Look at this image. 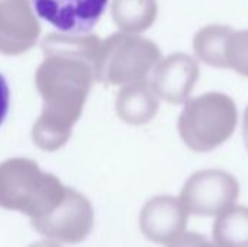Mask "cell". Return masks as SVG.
Listing matches in <instances>:
<instances>
[{"label": "cell", "instance_id": "obj_2", "mask_svg": "<svg viewBox=\"0 0 248 247\" xmlns=\"http://www.w3.org/2000/svg\"><path fill=\"white\" fill-rule=\"evenodd\" d=\"M237 125V105L222 92H208L186 100L177 119L180 138L195 153L218 148L234 135Z\"/></svg>", "mask_w": 248, "mask_h": 247}, {"label": "cell", "instance_id": "obj_4", "mask_svg": "<svg viewBox=\"0 0 248 247\" xmlns=\"http://www.w3.org/2000/svg\"><path fill=\"white\" fill-rule=\"evenodd\" d=\"M240 183L231 173L221 169L198 170L185 182L180 202L196 217H218L235 205Z\"/></svg>", "mask_w": 248, "mask_h": 247}, {"label": "cell", "instance_id": "obj_5", "mask_svg": "<svg viewBox=\"0 0 248 247\" xmlns=\"http://www.w3.org/2000/svg\"><path fill=\"white\" fill-rule=\"evenodd\" d=\"M35 15L60 33L86 35L103 16L109 0H29Z\"/></svg>", "mask_w": 248, "mask_h": 247}, {"label": "cell", "instance_id": "obj_6", "mask_svg": "<svg viewBox=\"0 0 248 247\" xmlns=\"http://www.w3.org/2000/svg\"><path fill=\"white\" fill-rule=\"evenodd\" d=\"M199 73L196 58L185 52H173L157 63L150 83L158 98L169 103L179 105L189 100L199 79Z\"/></svg>", "mask_w": 248, "mask_h": 247}, {"label": "cell", "instance_id": "obj_14", "mask_svg": "<svg viewBox=\"0 0 248 247\" xmlns=\"http://www.w3.org/2000/svg\"><path fill=\"white\" fill-rule=\"evenodd\" d=\"M167 247H221L218 246L214 242H209L203 234L190 231V233H185L182 234L179 239H176L174 242H171Z\"/></svg>", "mask_w": 248, "mask_h": 247}, {"label": "cell", "instance_id": "obj_11", "mask_svg": "<svg viewBox=\"0 0 248 247\" xmlns=\"http://www.w3.org/2000/svg\"><path fill=\"white\" fill-rule=\"evenodd\" d=\"M234 29L227 25H206L193 36V51L205 64L227 68L225 48Z\"/></svg>", "mask_w": 248, "mask_h": 247}, {"label": "cell", "instance_id": "obj_12", "mask_svg": "<svg viewBox=\"0 0 248 247\" xmlns=\"http://www.w3.org/2000/svg\"><path fill=\"white\" fill-rule=\"evenodd\" d=\"M212 237L221 247H248V207L234 205L218 215Z\"/></svg>", "mask_w": 248, "mask_h": 247}, {"label": "cell", "instance_id": "obj_10", "mask_svg": "<svg viewBox=\"0 0 248 247\" xmlns=\"http://www.w3.org/2000/svg\"><path fill=\"white\" fill-rule=\"evenodd\" d=\"M157 0H113L112 17L125 33L138 35L147 31L157 19Z\"/></svg>", "mask_w": 248, "mask_h": 247}, {"label": "cell", "instance_id": "obj_9", "mask_svg": "<svg viewBox=\"0 0 248 247\" xmlns=\"http://www.w3.org/2000/svg\"><path fill=\"white\" fill-rule=\"evenodd\" d=\"M118 112L124 121L132 125L150 122L158 112V96L150 82L126 84L118 96Z\"/></svg>", "mask_w": 248, "mask_h": 247}, {"label": "cell", "instance_id": "obj_13", "mask_svg": "<svg viewBox=\"0 0 248 247\" xmlns=\"http://www.w3.org/2000/svg\"><path fill=\"white\" fill-rule=\"evenodd\" d=\"M227 68L248 77V29L234 31L225 48Z\"/></svg>", "mask_w": 248, "mask_h": 247}, {"label": "cell", "instance_id": "obj_3", "mask_svg": "<svg viewBox=\"0 0 248 247\" xmlns=\"http://www.w3.org/2000/svg\"><path fill=\"white\" fill-rule=\"evenodd\" d=\"M160 60V48L151 39L118 32L102 41L96 77L110 84L138 83L145 80Z\"/></svg>", "mask_w": 248, "mask_h": 247}, {"label": "cell", "instance_id": "obj_1", "mask_svg": "<svg viewBox=\"0 0 248 247\" xmlns=\"http://www.w3.org/2000/svg\"><path fill=\"white\" fill-rule=\"evenodd\" d=\"M94 77L92 60L65 51H45V60L36 71V87L45 106L33 128V137L44 148H49L51 141L60 146L67 140Z\"/></svg>", "mask_w": 248, "mask_h": 247}, {"label": "cell", "instance_id": "obj_8", "mask_svg": "<svg viewBox=\"0 0 248 247\" xmlns=\"http://www.w3.org/2000/svg\"><path fill=\"white\" fill-rule=\"evenodd\" d=\"M189 213L179 198L161 195L151 198L141 213V230L144 236L158 245H170L187 227Z\"/></svg>", "mask_w": 248, "mask_h": 247}, {"label": "cell", "instance_id": "obj_16", "mask_svg": "<svg viewBox=\"0 0 248 247\" xmlns=\"http://www.w3.org/2000/svg\"><path fill=\"white\" fill-rule=\"evenodd\" d=\"M243 138H244V144L248 151V105L244 111V118H243Z\"/></svg>", "mask_w": 248, "mask_h": 247}, {"label": "cell", "instance_id": "obj_7", "mask_svg": "<svg viewBox=\"0 0 248 247\" xmlns=\"http://www.w3.org/2000/svg\"><path fill=\"white\" fill-rule=\"evenodd\" d=\"M41 26L29 0H0V52L20 54L31 49Z\"/></svg>", "mask_w": 248, "mask_h": 247}, {"label": "cell", "instance_id": "obj_15", "mask_svg": "<svg viewBox=\"0 0 248 247\" xmlns=\"http://www.w3.org/2000/svg\"><path fill=\"white\" fill-rule=\"evenodd\" d=\"M9 103H10V90L9 84L4 79V76L0 73V125L3 124L4 118L9 112Z\"/></svg>", "mask_w": 248, "mask_h": 247}]
</instances>
